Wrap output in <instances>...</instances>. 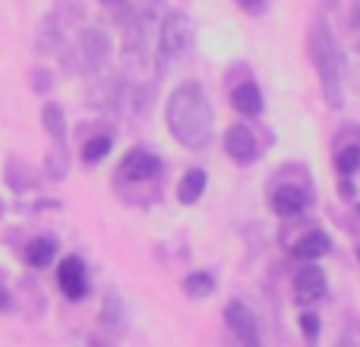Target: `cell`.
<instances>
[{
    "instance_id": "cell-18",
    "label": "cell",
    "mask_w": 360,
    "mask_h": 347,
    "mask_svg": "<svg viewBox=\"0 0 360 347\" xmlns=\"http://www.w3.org/2000/svg\"><path fill=\"white\" fill-rule=\"evenodd\" d=\"M67 149H63V143L54 145V152H48V158H44V168H48V177L51 180H63L67 177Z\"/></svg>"
},
{
    "instance_id": "cell-19",
    "label": "cell",
    "mask_w": 360,
    "mask_h": 347,
    "mask_svg": "<svg viewBox=\"0 0 360 347\" xmlns=\"http://www.w3.org/2000/svg\"><path fill=\"white\" fill-rule=\"evenodd\" d=\"M108 152H111V136H95V139H89V143L82 145V162L95 164V162H101Z\"/></svg>"
},
{
    "instance_id": "cell-2",
    "label": "cell",
    "mask_w": 360,
    "mask_h": 347,
    "mask_svg": "<svg viewBox=\"0 0 360 347\" xmlns=\"http://www.w3.org/2000/svg\"><path fill=\"white\" fill-rule=\"evenodd\" d=\"M310 57L319 73V82H323L329 107H342V54H338L335 35H332L326 19H316L310 29Z\"/></svg>"
},
{
    "instance_id": "cell-10",
    "label": "cell",
    "mask_w": 360,
    "mask_h": 347,
    "mask_svg": "<svg viewBox=\"0 0 360 347\" xmlns=\"http://www.w3.org/2000/svg\"><path fill=\"white\" fill-rule=\"evenodd\" d=\"M332 249V237L326 234V230H310V234H304L297 243L291 247V256L294 259H300V262H319L326 253Z\"/></svg>"
},
{
    "instance_id": "cell-3",
    "label": "cell",
    "mask_w": 360,
    "mask_h": 347,
    "mask_svg": "<svg viewBox=\"0 0 360 347\" xmlns=\"http://www.w3.org/2000/svg\"><path fill=\"white\" fill-rule=\"evenodd\" d=\"M190 35H193V22L186 13H168V16L162 19V32H158V48H155V60L162 70H168L171 63L177 60L180 54L186 51V44H190Z\"/></svg>"
},
{
    "instance_id": "cell-6",
    "label": "cell",
    "mask_w": 360,
    "mask_h": 347,
    "mask_svg": "<svg viewBox=\"0 0 360 347\" xmlns=\"http://www.w3.org/2000/svg\"><path fill=\"white\" fill-rule=\"evenodd\" d=\"M162 174V158L152 155L146 149H133L130 155L120 162L117 177L120 180H133V183H146V180H155Z\"/></svg>"
},
{
    "instance_id": "cell-13",
    "label": "cell",
    "mask_w": 360,
    "mask_h": 347,
    "mask_svg": "<svg viewBox=\"0 0 360 347\" xmlns=\"http://www.w3.org/2000/svg\"><path fill=\"white\" fill-rule=\"evenodd\" d=\"M79 54H82V63H86V67H98V63L108 57V38L101 35L98 29L82 32V38H79Z\"/></svg>"
},
{
    "instance_id": "cell-22",
    "label": "cell",
    "mask_w": 360,
    "mask_h": 347,
    "mask_svg": "<svg viewBox=\"0 0 360 347\" xmlns=\"http://www.w3.org/2000/svg\"><path fill=\"white\" fill-rule=\"evenodd\" d=\"M262 4H266V0H237V6H240V10H247V13H259Z\"/></svg>"
},
{
    "instance_id": "cell-9",
    "label": "cell",
    "mask_w": 360,
    "mask_h": 347,
    "mask_svg": "<svg viewBox=\"0 0 360 347\" xmlns=\"http://www.w3.org/2000/svg\"><path fill=\"white\" fill-rule=\"evenodd\" d=\"M326 291H329V281H326V272L316 262L304 266L294 275V297H297V303H313V300H319Z\"/></svg>"
},
{
    "instance_id": "cell-25",
    "label": "cell",
    "mask_w": 360,
    "mask_h": 347,
    "mask_svg": "<svg viewBox=\"0 0 360 347\" xmlns=\"http://www.w3.org/2000/svg\"><path fill=\"white\" fill-rule=\"evenodd\" d=\"M338 344H342V347H354V344H351V341H338Z\"/></svg>"
},
{
    "instance_id": "cell-21",
    "label": "cell",
    "mask_w": 360,
    "mask_h": 347,
    "mask_svg": "<svg viewBox=\"0 0 360 347\" xmlns=\"http://www.w3.org/2000/svg\"><path fill=\"white\" fill-rule=\"evenodd\" d=\"M319 329H323V325H319V316H316V313H304V316H300V332H304V338H307L310 344L319 338Z\"/></svg>"
},
{
    "instance_id": "cell-16",
    "label": "cell",
    "mask_w": 360,
    "mask_h": 347,
    "mask_svg": "<svg viewBox=\"0 0 360 347\" xmlns=\"http://www.w3.org/2000/svg\"><path fill=\"white\" fill-rule=\"evenodd\" d=\"M41 124H44V130L51 133V139L54 143H63V136H67V117H63V107L60 105H44L41 107Z\"/></svg>"
},
{
    "instance_id": "cell-4",
    "label": "cell",
    "mask_w": 360,
    "mask_h": 347,
    "mask_svg": "<svg viewBox=\"0 0 360 347\" xmlns=\"http://www.w3.org/2000/svg\"><path fill=\"white\" fill-rule=\"evenodd\" d=\"M224 319H228V329L231 335L237 338L240 347H262V338H259V322H256L253 310L240 300H231L224 306Z\"/></svg>"
},
{
    "instance_id": "cell-15",
    "label": "cell",
    "mask_w": 360,
    "mask_h": 347,
    "mask_svg": "<svg viewBox=\"0 0 360 347\" xmlns=\"http://www.w3.org/2000/svg\"><path fill=\"white\" fill-rule=\"evenodd\" d=\"M54 256H57V240L54 237H35V240L25 243V262H29L32 268L51 266Z\"/></svg>"
},
{
    "instance_id": "cell-11",
    "label": "cell",
    "mask_w": 360,
    "mask_h": 347,
    "mask_svg": "<svg viewBox=\"0 0 360 347\" xmlns=\"http://www.w3.org/2000/svg\"><path fill=\"white\" fill-rule=\"evenodd\" d=\"M272 209H275V215H281V218H297V215H304V209H307V192L297 190V186H281V190L272 192Z\"/></svg>"
},
{
    "instance_id": "cell-5",
    "label": "cell",
    "mask_w": 360,
    "mask_h": 347,
    "mask_svg": "<svg viewBox=\"0 0 360 347\" xmlns=\"http://www.w3.org/2000/svg\"><path fill=\"white\" fill-rule=\"evenodd\" d=\"M105 4L127 25H149L155 16H165V0H105Z\"/></svg>"
},
{
    "instance_id": "cell-23",
    "label": "cell",
    "mask_w": 360,
    "mask_h": 347,
    "mask_svg": "<svg viewBox=\"0 0 360 347\" xmlns=\"http://www.w3.org/2000/svg\"><path fill=\"white\" fill-rule=\"evenodd\" d=\"M338 192H342V196H345V199H351V196H354V186H351V183H348V180H345V183H342V186H338Z\"/></svg>"
},
{
    "instance_id": "cell-20",
    "label": "cell",
    "mask_w": 360,
    "mask_h": 347,
    "mask_svg": "<svg viewBox=\"0 0 360 347\" xmlns=\"http://www.w3.org/2000/svg\"><path fill=\"white\" fill-rule=\"evenodd\" d=\"M335 164H338V174L351 177V174L360 168V145H348V149H342L338 152V158H335Z\"/></svg>"
},
{
    "instance_id": "cell-12",
    "label": "cell",
    "mask_w": 360,
    "mask_h": 347,
    "mask_svg": "<svg viewBox=\"0 0 360 347\" xmlns=\"http://www.w3.org/2000/svg\"><path fill=\"white\" fill-rule=\"evenodd\" d=\"M231 105L234 111H240L243 117H259L262 114V92L256 82H240V86L231 92Z\"/></svg>"
},
{
    "instance_id": "cell-24",
    "label": "cell",
    "mask_w": 360,
    "mask_h": 347,
    "mask_svg": "<svg viewBox=\"0 0 360 347\" xmlns=\"http://www.w3.org/2000/svg\"><path fill=\"white\" fill-rule=\"evenodd\" d=\"M10 306V294H6V287L0 284V310H6Z\"/></svg>"
},
{
    "instance_id": "cell-27",
    "label": "cell",
    "mask_w": 360,
    "mask_h": 347,
    "mask_svg": "<svg viewBox=\"0 0 360 347\" xmlns=\"http://www.w3.org/2000/svg\"><path fill=\"white\" fill-rule=\"evenodd\" d=\"M357 256H360V253H357Z\"/></svg>"
},
{
    "instance_id": "cell-1",
    "label": "cell",
    "mask_w": 360,
    "mask_h": 347,
    "mask_svg": "<svg viewBox=\"0 0 360 347\" xmlns=\"http://www.w3.org/2000/svg\"><path fill=\"white\" fill-rule=\"evenodd\" d=\"M165 117L171 136L186 149H202L212 139V107L199 82H184L171 92Z\"/></svg>"
},
{
    "instance_id": "cell-8",
    "label": "cell",
    "mask_w": 360,
    "mask_h": 347,
    "mask_svg": "<svg viewBox=\"0 0 360 347\" xmlns=\"http://www.w3.org/2000/svg\"><path fill=\"white\" fill-rule=\"evenodd\" d=\"M57 284L67 294L70 300H82L89 291V278H86V266H82L79 256H67V259L57 266Z\"/></svg>"
},
{
    "instance_id": "cell-7",
    "label": "cell",
    "mask_w": 360,
    "mask_h": 347,
    "mask_svg": "<svg viewBox=\"0 0 360 347\" xmlns=\"http://www.w3.org/2000/svg\"><path fill=\"white\" fill-rule=\"evenodd\" d=\"M224 152H228L237 164H250V162H256V155H259V143H256L250 126L234 124V126H228V133H224Z\"/></svg>"
},
{
    "instance_id": "cell-17",
    "label": "cell",
    "mask_w": 360,
    "mask_h": 347,
    "mask_svg": "<svg viewBox=\"0 0 360 347\" xmlns=\"http://www.w3.org/2000/svg\"><path fill=\"white\" fill-rule=\"evenodd\" d=\"M184 291H186V297H196V300L209 297V294L215 291V275L212 272H190L184 278Z\"/></svg>"
},
{
    "instance_id": "cell-14",
    "label": "cell",
    "mask_w": 360,
    "mask_h": 347,
    "mask_svg": "<svg viewBox=\"0 0 360 347\" xmlns=\"http://www.w3.org/2000/svg\"><path fill=\"white\" fill-rule=\"evenodd\" d=\"M205 171H199V168H190L180 177V183H177V199L184 205H196L199 199H202V192H205Z\"/></svg>"
},
{
    "instance_id": "cell-26",
    "label": "cell",
    "mask_w": 360,
    "mask_h": 347,
    "mask_svg": "<svg viewBox=\"0 0 360 347\" xmlns=\"http://www.w3.org/2000/svg\"><path fill=\"white\" fill-rule=\"evenodd\" d=\"M0 215H4V205H0Z\"/></svg>"
}]
</instances>
